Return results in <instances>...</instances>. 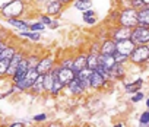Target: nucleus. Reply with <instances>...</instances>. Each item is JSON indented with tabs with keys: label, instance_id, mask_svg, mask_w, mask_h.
I'll return each mask as SVG.
<instances>
[{
	"label": "nucleus",
	"instance_id": "f257e3e1",
	"mask_svg": "<svg viewBox=\"0 0 149 127\" xmlns=\"http://www.w3.org/2000/svg\"><path fill=\"white\" fill-rule=\"evenodd\" d=\"M28 9H29V3L26 0H12L5 9L0 10V16L5 18V21L12 18H26Z\"/></svg>",
	"mask_w": 149,
	"mask_h": 127
},
{
	"label": "nucleus",
	"instance_id": "f03ea898",
	"mask_svg": "<svg viewBox=\"0 0 149 127\" xmlns=\"http://www.w3.org/2000/svg\"><path fill=\"white\" fill-rule=\"evenodd\" d=\"M149 57V44L136 45L132 54L129 56V65L134 66H145V63Z\"/></svg>",
	"mask_w": 149,
	"mask_h": 127
},
{
	"label": "nucleus",
	"instance_id": "7ed1b4c3",
	"mask_svg": "<svg viewBox=\"0 0 149 127\" xmlns=\"http://www.w3.org/2000/svg\"><path fill=\"white\" fill-rule=\"evenodd\" d=\"M117 25H121V26L129 28V29L136 28L137 26V10H134L132 8L121 9L120 10V15H118Z\"/></svg>",
	"mask_w": 149,
	"mask_h": 127
},
{
	"label": "nucleus",
	"instance_id": "20e7f679",
	"mask_svg": "<svg viewBox=\"0 0 149 127\" xmlns=\"http://www.w3.org/2000/svg\"><path fill=\"white\" fill-rule=\"evenodd\" d=\"M64 9L66 8L58 2V0H45L42 8H41V13H45V15L57 19V18L61 16V13L64 12Z\"/></svg>",
	"mask_w": 149,
	"mask_h": 127
},
{
	"label": "nucleus",
	"instance_id": "39448f33",
	"mask_svg": "<svg viewBox=\"0 0 149 127\" xmlns=\"http://www.w3.org/2000/svg\"><path fill=\"white\" fill-rule=\"evenodd\" d=\"M57 57L54 56V54H44V56H41V60H40V63H38V66L35 67L37 69V72H38V75H45V73H50L56 66H57Z\"/></svg>",
	"mask_w": 149,
	"mask_h": 127
},
{
	"label": "nucleus",
	"instance_id": "423d86ee",
	"mask_svg": "<svg viewBox=\"0 0 149 127\" xmlns=\"http://www.w3.org/2000/svg\"><path fill=\"white\" fill-rule=\"evenodd\" d=\"M107 28H108V37L116 42L123 41V40H130V37H132V29L124 28L121 25H111Z\"/></svg>",
	"mask_w": 149,
	"mask_h": 127
},
{
	"label": "nucleus",
	"instance_id": "0eeeda50",
	"mask_svg": "<svg viewBox=\"0 0 149 127\" xmlns=\"http://www.w3.org/2000/svg\"><path fill=\"white\" fill-rule=\"evenodd\" d=\"M130 40L134 42V45H143L149 44V28L146 26H136L132 29V37Z\"/></svg>",
	"mask_w": 149,
	"mask_h": 127
},
{
	"label": "nucleus",
	"instance_id": "6e6552de",
	"mask_svg": "<svg viewBox=\"0 0 149 127\" xmlns=\"http://www.w3.org/2000/svg\"><path fill=\"white\" fill-rule=\"evenodd\" d=\"M86 58H88V51L82 50L79 53H76L73 56V65H72V70L74 72V75L79 73L82 69L86 67Z\"/></svg>",
	"mask_w": 149,
	"mask_h": 127
},
{
	"label": "nucleus",
	"instance_id": "1a4fd4ad",
	"mask_svg": "<svg viewBox=\"0 0 149 127\" xmlns=\"http://www.w3.org/2000/svg\"><path fill=\"white\" fill-rule=\"evenodd\" d=\"M89 82H91V89H92V91H104V89L110 88L111 83H113V82H110V81H105L98 72H94V73H92Z\"/></svg>",
	"mask_w": 149,
	"mask_h": 127
},
{
	"label": "nucleus",
	"instance_id": "9d476101",
	"mask_svg": "<svg viewBox=\"0 0 149 127\" xmlns=\"http://www.w3.org/2000/svg\"><path fill=\"white\" fill-rule=\"evenodd\" d=\"M28 70H29V66H28V60H26V56H25V58L19 63V66H18V69H16V72H15V75L9 79V82L12 83V85H16V83H19L24 78H25V75L28 73Z\"/></svg>",
	"mask_w": 149,
	"mask_h": 127
},
{
	"label": "nucleus",
	"instance_id": "9b49d317",
	"mask_svg": "<svg viewBox=\"0 0 149 127\" xmlns=\"http://www.w3.org/2000/svg\"><path fill=\"white\" fill-rule=\"evenodd\" d=\"M127 75V66L126 65H120V63H116V65L110 69V81L111 82H117V81H124Z\"/></svg>",
	"mask_w": 149,
	"mask_h": 127
},
{
	"label": "nucleus",
	"instance_id": "f8f14e48",
	"mask_svg": "<svg viewBox=\"0 0 149 127\" xmlns=\"http://www.w3.org/2000/svg\"><path fill=\"white\" fill-rule=\"evenodd\" d=\"M25 56H26V53L19 48V50L16 51V54L12 57V60L9 61V69H8V75H6L8 79H10V78L15 75V72H16V69H18V66H19V63L25 58Z\"/></svg>",
	"mask_w": 149,
	"mask_h": 127
},
{
	"label": "nucleus",
	"instance_id": "ddd939ff",
	"mask_svg": "<svg viewBox=\"0 0 149 127\" xmlns=\"http://www.w3.org/2000/svg\"><path fill=\"white\" fill-rule=\"evenodd\" d=\"M123 85H124V92L129 94V95H133V94L142 91V88H143V85H145V81H143V78H137V79H134V81H127V79H124V81H123Z\"/></svg>",
	"mask_w": 149,
	"mask_h": 127
},
{
	"label": "nucleus",
	"instance_id": "4468645a",
	"mask_svg": "<svg viewBox=\"0 0 149 127\" xmlns=\"http://www.w3.org/2000/svg\"><path fill=\"white\" fill-rule=\"evenodd\" d=\"M70 95H73V96H81V95H85L86 94V91H85V88L82 86V82H81V79L79 78H76L74 76V79L64 88Z\"/></svg>",
	"mask_w": 149,
	"mask_h": 127
},
{
	"label": "nucleus",
	"instance_id": "2eb2a0df",
	"mask_svg": "<svg viewBox=\"0 0 149 127\" xmlns=\"http://www.w3.org/2000/svg\"><path fill=\"white\" fill-rule=\"evenodd\" d=\"M6 22L15 28L18 32L19 31H29V25H31V21H28L26 18H12V19H6Z\"/></svg>",
	"mask_w": 149,
	"mask_h": 127
},
{
	"label": "nucleus",
	"instance_id": "dca6fc26",
	"mask_svg": "<svg viewBox=\"0 0 149 127\" xmlns=\"http://www.w3.org/2000/svg\"><path fill=\"white\" fill-rule=\"evenodd\" d=\"M134 42L132 41V40H123V41H118V42H116V48H117V53H120V54H123V56H130L132 54V51L134 50Z\"/></svg>",
	"mask_w": 149,
	"mask_h": 127
},
{
	"label": "nucleus",
	"instance_id": "f3484780",
	"mask_svg": "<svg viewBox=\"0 0 149 127\" xmlns=\"http://www.w3.org/2000/svg\"><path fill=\"white\" fill-rule=\"evenodd\" d=\"M29 94L34 95V96H42V95L47 94L45 92V88H44V75H40L37 78V81L34 82V85L29 89Z\"/></svg>",
	"mask_w": 149,
	"mask_h": 127
},
{
	"label": "nucleus",
	"instance_id": "a211bd4d",
	"mask_svg": "<svg viewBox=\"0 0 149 127\" xmlns=\"http://www.w3.org/2000/svg\"><path fill=\"white\" fill-rule=\"evenodd\" d=\"M57 79L64 85V88L74 79V72L72 69H67V67H60L58 70V75H57Z\"/></svg>",
	"mask_w": 149,
	"mask_h": 127
},
{
	"label": "nucleus",
	"instance_id": "6ab92c4d",
	"mask_svg": "<svg viewBox=\"0 0 149 127\" xmlns=\"http://www.w3.org/2000/svg\"><path fill=\"white\" fill-rule=\"evenodd\" d=\"M116 51H117L116 41H113L111 38H108V40L101 42V54L102 56H114Z\"/></svg>",
	"mask_w": 149,
	"mask_h": 127
},
{
	"label": "nucleus",
	"instance_id": "aec40b11",
	"mask_svg": "<svg viewBox=\"0 0 149 127\" xmlns=\"http://www.w3.org/2000/svg\"><path fill=\"white\" fill-rule=\"evenodd\" d=\"M137 25L149 28V6H145L137 10Z\"/></svg>",
	"mask_w": 149,
	"mask_h": 127
},
{
	"label": "nucleus",
	"instance_id": "412c9836",
	"mask_svg": "<svg viewBox=\"0 0 149 127\" xmlns=\"http://www.w3.org/2000/svg\"><path fill=\"white\" fill-rule=\"evenodd\" d=\"M19 50V47L16 45V44H12V42H9V45L2 51V54H0V60H12V57L16 54V51Z\"/></svg>",
	"mask_w": 149,
	"mask_h": 127
},
{
	"label": "nucleus",
	"instance_id": "4be33fe9",
	"mask_svg": "<svg viewBox=\"0 0 149 127\" xmlns=\"http://www.w3.org/2000/svg\"><path fill=\"white\" fill-rule=\"evenodd\" d=\"M72 6L79 12H85L92 9V0H74Z\"/></svg>",
	"mask_w": 149,
	"mask_h": 127
},
{
	"label": "nucleus",
	"instance_id": "5701e85b",
	"mask_svg": "<svg viewBox=\"0 0 149 127\" xmlns=\"http://www.w3.org/2000/svg\"><path fill=\"white\" fill-rule=\"evenodd\" d=\"M26 60H28L29 69H35L41 60V54L40 53H26Z\"/></svg>",
	"mask_w": 149,
	"mask_h": 127
},
{
	"label": "nucleus",
	"instance_id": "b1692460",
	"mask_svg": "<svg viewBox=\"0 0 149 127\" xmlns=\"http://www.w3.org/2000/svg\"><path fill=\"white\" fill-rule=\"evenodd\" d=\"M98 65H100V54L97 56V54H89V53H88V58H86V67L95 72V69L98 67Z\"/></svg>",
	"mask_w": 149,
	"mask_h": 127
},
{
	"label": "nucleus",
	"instance_id": "393cba45",
	"mask_svg": "<svg viewBox=\"0 0 149 127\" xmlns=\"http://www.w3.org/2000/svg\"><path fill=\"white\" fill-rule=\"evenodd\" d=\"M56 79H57V78H56V76H53V73H51V72L44 75V88H45L47 95H50L51 88H53V85H54V81H56Z\"/></svg>",
	"mask_w": 149,
	"mask_h": 127
},
{
	"label": "nucleus",
	"instance_id": "a878e982",
	"mask_svg": "<svg viewBox=\"0 0 149 127\" xmlns=\"http://www.w3.org/2000/svg\"><path fill=\"white\" fill-rule=\"evenodd\" d=\"M86 51L89 53V54H101V42L97 40V38H94L91 42H89V45H88V48H86Z\"/></svg>",
	"mask_w": 149,
	"mask_h": 127
},
{
	"label": "nucleus",
	"instance_id": "bb28decb",
	"mask_svg": "<svg viewBox=\"0 0 149 127\" xmlns=\"http://www.w3.org/2000/svg\"><path fill=\"white\" fill-rule=\"evenodd\" d=\"M63 91H64V85H63L58 79H56V81H54V85H53V88H51L50 95H51V96H58Z\"/></svg>",
	"mask_w": 149,
	"mask_h": 127
},
{
	"label": "nucleus",
	"instance_id": "cd10ccee",
	"mask_svg": "<svg viewBox=\"0 0 149 127\" xmlns=\"http://www.w3.org/2000/svg\"><path fill=\"white\" fill-rule=\"evenodd\" d=\"M100 63H102L105 67L111 69L116 65V60H114V56H102V54H100Z\"/></svg>",
	"mask_w": 149,
	"mask_h": 127
},
{
	"label": "nucleus",
	"instance_id": "c85d7f7f",
	"mask_svg": "<svg viewBox=\"0 0 149 127\" xmlns=\"http://www.w3.org/2000/svg\"><path fill=\"white\" fill-rule=\"evenodd\" d=\"M57 63H58V66H60V67L72 69V65H73V56H64V57H60Z\"/></svg>",
	"mask_w": 149,
	"mask_h": 127
},
{
	"label": "nucleus",
	"instance_id": "c756f323",
	"mask_svg": "<svg viewBox=\"0 0 149 127\" xmlns=\"http://www.w3.org/2000/svg\"><path fill=\"white\" fill-rule=\"evenodd\" d=\"M118 15H120V9H113L110 13H108V26L111 25H117V21H118Z\"/></svg>",
	"mask_w": 149,
	"mask_h": 127
},
{
	"label": "nucleus",
	"instance_id": "7c9ffc66",
	"mask_svg": "<svg viewBox=\"0 0 149 127\" xmlns=\"http://www.w3.org/2000/svg\"><path fill=\"white\" fill-rule=\"evenodd\" d=\"M92 73H94V70H91V69L85 67V69H82L79 73H76L74 76L79 78L81 81H89V79H91V76H92Z\"/></svg>",
	"mask_w": 149,
	"mask_h": 127
},
{
	"label": "nucleus",
	"instance_id": "2f4dec72",
	"mask_svg": "<svg viewBox=\"0 0 149 127\" xmlns=\"http://www.w3.org/2000/svg\"><path fill=\"white\" fill-rule=\"evenodd\" d=\"M47 26L44 25V24H41L40 21H31V25H29V31H32V32H42L44 29H45Z\"/></svg>",
	"mask_w": 149,
	"mask_h": 127
},
{
	"label": "nucleus",
	"instance_id": "473e14b6",
	"mask_svg": "<svg viewBox=\"0 0 149 127\" xmlns=\"http://www.w3.org/2000/svg\"><path fill=\"white\" fill-rule=\"evenodd\" d=\"M8 69H9V60H0V79H8Z\"/></svg>",
	"mask_w": 149,
	"mask_h": 127
},
{
	"label": "nucleus",
	"instance_id": "72a5a7b5",
	"mask_svg": "<svg viewBox=\"0 0 149 127\" xmlns=\"http://www.w3.org/2000/svg\"><path fill=\"white\" fill-rule=\"evenodd\" d=\"M53 19H54V18H51V16H48V15H45V13H40V15H38V18H37V21H40L41 24H44L47 28L51 25Z\"/></svg>",
	"mask_w": 149,
	"mask_h": 127
},
{
	"label": "nucleus",
	"instance_id": "f704fd0d",
	"mask_svg": "<svg viewBox=\"0 0 149 127\" xmlns=\"http://www.w3.org/2000/svg\"><path fill=\"white\" fill-rule=\"evenodd\" d=\"M146 124H149V110L143 111V112L139 115V127H143V126H146Z\"/></svg>",
	"mask_w": 149,
	"mask_h": 127
},
{
	"label": "nucleus",
	"instance_id": "c9c22d12",
	"mask_svg": "<svg viewBox=\"0 0 149 127\" xmlns=\"http://www.w3.org/2000/svg\"><path fill=\"white\" fill-rule=\"evenodd\" d=\"M114 60H116V63H120V65H129V57L127 56H123V54H120V53H117L116 51V54H114Z\"/></svg>",
	"mask_w": 149,
	"mask_h": 127
},
{
	"label": "nucleus",
	"instance_id": "e433bc0d",
	"mask_svg": "<svg viewBox=\"0 0 149 127\" xmlns=\"http://www.w3.org/2000/svg\"><path fill=\"white\" fill-rule=\"evenodd\" d=\"M116 5H117V9H127V8H132V0H116Z\"/></svg>",
	"mask_w": 149,
	"mask_h": 127
},
{
	"label": "nucleus",
	"instance_id": "4c0bfd02",
	"mask_svg": "<svg viewBox=\"0 0 149 127\" xmlns=\"http://www.w3.org/2000/svg\"><path fill=\"white\" fill-rule=\"evenodd\" d=\"M145 99V94L142 92V91H139V92H136V94H133L132 96H130V101L133 102V104H139L140 101H143Z\"/></svg>",
	"mask_w": 149,
	"mask_h": 127
},
{
	"label": "nucleus",
	"instance_id": "58836bf2",
	"mask_svg": "<svg viewBox=\"0 0 149 127\" xmlns=\"http://www.w3.org/2000/svg\"><path fill=\"white\" fill-rule=\"evenodd\" d=\"M47 120H48V115L45 112H38V114H35L32 117V121L34 123H45Z\"/></svg>",
	"mask_w": 149,
	"mask_h": 127
},
{
	"label": "nucleus",
	"instance_id": "ea45409f",
	"mask_svg": "<svg viewBox=\"0 0 149 127\" xmlns=\"http://www.w3.org/2000/svg\"><path fill=\"white\" fill-rule=\"evenodd\" d=\"M41 38H42L41 32H32V31H29V37H28V40H31L32 42H38Z\"/></svg>",
	"mask_w": 149,
	"mask_h": 127
},
{
	"label": "nucleus",
	"instance_id": "a19ab883",
	"mask_svg": "<svg viewBox=\"0 0 149 127\" xmlns=\"http://www.w3.org/2000/svg\"><path fill=\"white\" fill-rule=\"evenodd\" d=\"M142 8H145L143 0H132V9H134V10H140Z\"/></svg>",
	"mask_w": 149,
	"mask_h": 127
},
{
	"label": "nucleus",
	"instance_id": "79ce46f5",
	"mask_svg": "<svg viewBox=\"0 0 149 127\" xmlns=\"http://www.w3.org/2000/svg\"><path fill=\"white\" fill-rule=\"evenodd\" d=\"M94 16H97V12H95L94 9H89V10L82 12V19H84V18H94Z\"/></svg>",
	"mask_w": 149,
	"mask_h": 127
},
{
	"label": "nucleus",
	"instance_id": "37998d69",
	"mask_svg": "<svg viewBox=\"0 0 149 127\" xmlns=\"http://www.w3.org/2000/svg\"><path fill=\"white\" fill-rule=\"evenodd\" d=\"M82 21H84L88 26H94V25L97 24V16H94V18H84Z\"/></svg>",
	"mask_w": 149,
	"mask_h": 127
},
{
	"label": "nucleus",
	"instance_id": "c03bdc74",
	"mask_svg": "<svg viewBox=\"0 0 149 127\" xmlns=\"http://www.w3.org/2000/svg\"><path fill=\"white\" fill-rule=\"evenodd\" d=\"M8 127H26V124H25L24 121L18 120V121H12V123H9Z\"/></svg>",
	"mask_w": 149,
	"mask_h": 127
},
{
	"label": "nucleus",
	"instance_id": "a18cd8bd",
	"mask_svg": "<svg viewBox=\"0 0 149 127\" xmlns=\"http://www.w3.org/2000/svg\"><path fill=\"white\" fill-rule=\"evenodd\" d=\"M50 29H58L60 28V22H58V19H53V22H51V25L48 26Z\"/></svg>",
	"mask_w": 149,
	"mask_h": 127
},
{
	"label": "nucleus",
	"instance_id": "49530a36",
	"mask_svg": "<svg viewBox=\"0 0 149 127\" xmlns=\"http://www.w3.org/2000/svg\"><path fill=\"white\" fill-rule=\"evenodd\" d=\"M58 2H60L64 8H69V6H72V5H73L74 0H58Z\"/></svg>",
	"mask_w": 149,
	"mask_h": 127
},
{
	"label": "nucleus",
	"instance_id": "de8ad7c7",
	"mask_svg": "<svg viewBox=\"0 0 149 127\" xmlns=\"http://www.w3.org/2000/svg\"><path fill=\"white\" fill-rule=\"evenodd\" d=\"M63 124L60 123V121H51V123H47L45 124V127H61Z\"/></svg>",
	"mask_w": 149,
	"mask_h": 127
},
{
	"label": "nucleus",
	"instance_id": "09e8293b",
	"mask_svg": "<svg viewBox=\"0 0 149 127\" xmlns=\"http://www.w3.org/2000/svg\"><path fill=\"white\" fill-rule=\"evenodd\" d=\"M9 45V41H3V40H0V54H2V51Z\"/></svg>",
	"mask_w": 149,
	"mask_h": 127
},
{
	"label": "nucleus",
	"instance_id": "8fccbe9b",
	"mask_svg": "<svg viewBox=\"0 0 149 127\" xmlns=\"http://www.w3.org/2000/svg\"><path fill=\"white\" fill-rule=\"evenodd\" d=\"M12 2V0H0V10H2V9H5L9 3Z\"/></svg>",
	"mask_w": 149,
	"mask_h": 127
},
{
	"label": "nucleus",
	"instance_id": "3c124183",
	"mask_svg": "<svg viewBox=\"0 0 149 127\" xmlns=\"http://www.w3.org/2000/svg\"><path fill=\"white\" fill-rule=\"evenodd\" d=\"M16 35L21 37V38H28V37H29V31H19Z\"/></svg>",
	"mask_w": 149,
	"mask_h": 127
},
{
	"label": "nucleus",
	"instance_id": "603ef678",
	"mask_svg": "<svg viewBox=\"0 0 149 127\" xmlns=\"http://www.w3.org/2000/svg\"><path fill=\"white\" fill-rule=\"evenodd\" d=\"M113 127H127V124L124 121H117V123L113 124Z\"/></svg>",
	"mask_w": 149,
	"mask_h": 127
},
{
	"label": "nucleus",
	"instance_id": "864d4df0",
	"mask_svg": "<svg viewBox=\"0 0 149 127\" xmlns=\"http://www.w3.org/2000/svg\"><path fill=\"white\" fill-rule=\"evenodd\" d=\"M145 105H146V108L149 110V96L146 98V101H145Z\"/></svg>",
	"mask_w": 149,
	"mask_h": 127
},
{
	"label": "nucleus",
	"instance_id": "5fc2aeb1",
	"mask_svg": "<svg viewBox=\"0 0 149 127\" xmlns=\"http://www.w3.org/2000/svg\"><path fill=\"white\" fill-rule=\"evenodd\" d=\"M143 3H145V6H149V0H143Z\"/></svg>",
	"mask_w": 149,
	"mask_h": 127
},
{
	"label": "nucleus",
	"instance_id": "6e6d98bb",
	"mask_svg": "<svg viewBox=\"0 0 149 127\" xmlns=\"http://www.w3.org/2000/svg\"><path fill=\"white\" fill-rule=\"evenodd\" d=\"M0 127H8V124L6 123H0Z\"/></svg>",
	"mask_w": 149,
	"mask_h": 127
},
{
	"label": "nucleus",
	"instance_id": "4d7b16f0",
	"mask_svg": "<svg viewBox=\"0 0 149 127\" xmlns=\"http://www.w3.org/2000/svg\"><path fill=\"white\" fill-rule=\"evenodd\" d=\"M145 66H149V57H148V60H146V63H145Z\"/></svg>",
	"mask_w": 149,
	"mask_h": 127
},
{
	"label": "nucleus",
	"instance_id": "13d9d810",
	"mask_svg": "<svg viewBox=\"0 0 149 127\" xmlns=\"http://www.w3.org/2000/svg\"><path fill=\"white\" fill-rule=\"evenodd\" d=\"M70 127H78V126H70Z\"/></svg>",
	"mask_w": 149,
	"mask_h": 127
},
{
	"label": "nucleus",
	"instance_id": "bf43d9fd",
	"mask_svg": "<svg viewBox=\"0 0 149 127\" xmlns=\"http://www.w3.org/2000/svg\"><path fill=\"white\" fill-rule=\"evenodd\" d=\"M61 127H67V126H61Z\"/></svg>",
	"mask_w": 149,
	"mask_h": 127
},
{
	"label": "nucleus",
	"instance_id": "052dcab7",
	"mask_svg": "<svg viewBox=\"0 0 149 127\" xmlns=\"http://www.w3.org/2000/svg\"><path fill=\"white\" fill-rule=\"evenodd\" d=\"M114 2H116V0H114Z\"/></svg>",
	"mask_w": 149,
	"mask_h": 127
}]
</instances>
